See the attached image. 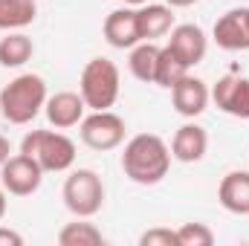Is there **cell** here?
I'll list each match as a JSON object with an SVG mask.
<instances>
[{"instance_id":"obj_5","label":"cell","mask_w":249,"mask_h":246,"mask_svg":"<svg viewBox=\"0 0 249 246\" xmlns=\"http://www.w3.org/2000/svg\"><path fill=\"white\" fill-rule=\"evenodd\" d=\"M61 197L75 217H93L105 206V183L93 168H75L64 180Z\"/></svg>"},{"instance_id":"obj_23","label":"cell","mask_w":249,"mask_h":246,"mask_svg":"<svg viewBox=\"0 0 249 246\" xmlns=\"http://www.w3.org/2000/svg\"><path fill=\"white\" fill-rule=\"evenodd\" d=\"M139 246H180V241H177V229L154 226V229H148V232L139 235Z\"/></svg>"},{"instance_id":"obj_26","label":"cell","mask_w":249,"mask_h":246,"mask_svg":"<svg viewBox=\"0 0 249 246\" xmlns=\"http://www.w3.org/2000/svg\"><path fill=\"white\" fill-rule=\"evenodd\" d=\"M165 3H168L171 9H188V6H194L197 0H165Z\"/></svg>"},{"instance_id":"obj_19","label":"cell","mask_w":249,"mask_h":246,"mask_svg":"<svg viewBox=\"0 0 249 246\" xmlns=\"http://www.w3.org/2000/svg\"><path fill=\"white\" fill-rule=\"evenodd\" d=\"M38 0H0V29L18 32L29 26L38 15Z\"/></svg>"},{"instance_id":"obj_16","label":"cell","mask_w":249,"mask_h":246,"mask_svg":"<svg viewBox=\"0 0 249 246\" xmlns=\"http://www.w3.org/2000/svg\"><path fill=\"white\" fill-rule=\"evenodd\" d=\"M136 15H139L142 41H157L174 29V9L168 3H145L136 9Z\"/></svg>"},{"instance_id":"obj_10","label":"cell","mask_w":249,"mask_h":246,"mask_svg":"<svg viewBox=\"0 0 249 246\" xmlns=\"http://www.w3.org/2000/svg\"><path fill=\"white\" fill-rule=\"evenodd\" d=\"M209 102H212L209 84H206L203 78L191 75V72L183 75V78L171 87V105H174V110H177L180 116H186V119H197L200 113H206Z\"/></svg>"},{"instance_id":"obj_14","label":"cell","mask_w":249,"mask_h":246,"mask_svg":"<svg viewBox=\"0 0 249 246\" xmlns=\"http://www.w3.org/2000/svg\"><path fill=\"white\" fill-rule=\"evenodd\" d=\"M84 110H87V105H84L81 93H72V90H61V93L50 96L47 105H44V113H47L50 124L58 127V130L75 127L84 119Z\"/></svg>"},{"instance_id":"obj_4","label":"cell","mask_w":249,"mask_h":246,"mask_svg":"<svg viewBox=\"0 0 249 246\" xmlns=\"http://www.w3.org/2000/svg\"><path fill=\"white\" fill-rule=\"evenodd\" d=\"M20 154L38 159V165L50 174L70 171L75 162V142L58 130H29L20 142Z\"/></svg>"},{"instance_id":"obj_13","label":"cell","mask_w":249,"mask_h":246,"mask_svg":"<svg viewBox=\"0 0 249 246\" xmlns=\"http://www.w3.org/2000/svg\"><path fill=\"white\" fill-rule=\"evenodd\" d=\"M206 151H209V133H206V127H200L197 122H186L174 130L171 157L177 162H186V165L200 162L206 157Z\"/></svg>"},{"instance_id":"obj_20","label":"cell","mask_w":249,"mask_h":246,"mask_svg":"<svg viewBox=\"0 0 249 246\" xmlns=\"http://www.w3.org/2000/svg\"><path fill=\"white\" fill-rule=\"evenodd\" d=\"M58 244L61 246H102L105 235L96 223H90V217H75L72 223H67L58 232Z\"/></svg>"},{"instance_id":"obj_15","label":"cell","mask_w":249,"mask_h":246,"mask_svg":"<svg viewBox=\"0 0 249 246\" xmlns=\"http://www.w3.org/2000/svg\"><path fill=\"white\" fill-rule=\"evenodd\" d=\"M217 200L232 214H249V171H229L217 185Z\"/></svg>"},{"instance_id":"obj_22","label":"cell","mask_w":249,"mask_h":246,"mask_svg":"<svg viewBox=\"0 0 249 246\" xmlns=\"http://www.w3.org/2000/svg\"><path fill=\"white\" fill-rule=\"evenodd\" d=\"M177 241H180V246H212L214 232L206 223H183L177 229Z\"/></svg>"},{"instance_id":"obj_18","label":"cell","mask_w":249,"mask_h":246,"mask_svg":"<svg viewBox=\"0 0 249 246\" xmlns=\"http://www.w3.org/2000/svg\"><path fill=\"white\" fill-rule=\"evenodd\" d=\"M35 55V44L29 35L23 32H9L6 38H0V67L6 70H18L26 61H32Z\"/></svg>"},{"instance_id":"obj_2","label":"cell","mask_w":249,"mask_h":246,"mask_svg":"<svg viewBox=\"0 0 249 246\" xmlns=\"http://www.w3.org/2000/svg\"><path fill=\"white\" fill-rule=\"evenodd\" d=\"M47 99V81L35 72H20L0 90V116L9 124H29Z\"/></svg>"},{"instance_id":"obj_21","label":"cell","mask_w":249,"mask_h":246,"mask_svg":"<svg viewBox=\"0 0 249 246\" xmlns=\"http://www.w3.org/2000/svg\"><path fill=\"white\" fill-rule=\"evenodd\" d=\"M183 75H188V67L180 61V55L165 44L162 50H160V64H157V84L160 87H165V90H171Z\"/></svg>"},{"instance_id":"obj_12","label":"cell","mask_w":249,"mask_h":246,"mask_svg":"<svg viewBox=\"0 0 249 246\" xmlns=\"http://www.w3.org/2000/svg\"><path fill=\"white\" fill-rule=\"evenodd\" d=\"M168 35H171L168 38V47L180 55V61L186 64L188 70L197 67V64H203L206 53H209V38H206V32L197 23H180Z\"/></svg>"},{"instance_id":"obj_3","label":"cell","mask_w":249,"mask_h":246,"mask_svg":"<svg viewBox=\"0 0 249 246\" xmlns=\"http://www.w3.org/2000/svg\"><path fill=\"white\" fill-rule=\"evenodd\" d=\"M119 90H122V75L110 58L99 55L84 64L78 78V93L90 110H110L119 99Z\"/></svg>"},{"instance_id":"obj_1","label":"cell","mask_w":249,"mask_h":246,"mask_svg":"<svg viewBox=\"0 0 249 246\" xmlns=\"http://www.w3.org/2000/svg\"><path fill=\"white\" fill-rule=\"evenodd\" d=\"M171 148L157 133H136L127 139L122 154V171L136 185H157L171 168Z\"/></svg>"},{"instance_id":"obj_25","label":"cell","mask_w":249,"mask_h":246,"mask_svg":"<svg viewBox=\"0 0 249 246\" xmlns=\"http://www.w3.org/2000/svg\"><path fill=\"white\" fill-rule=\"evenodd\" d=\"M9 157H12V145H9V139H6V136H0V165H3Z\"/></svg>"},{"instance_id":"obj_11","label":"cell","mask_w":249,"mask_h":246,"mask_svg":"<svg viewBox=\"0 0 249 246\" xmlns=\"http://www.w3.org/2000/svg\"><path fill=\"white\" fill-rule=\"evenodd\" d=\"M105 41L113 47V50H133L139 41H142V29H139V15L136 9L124 6V9H113L107 18H105Z\"/></svg>"},{"instance_id":"obj_24","label":"cell","mask_w":249,"mask_h":246,"mask_svg":"<svg viewBox=\"0 0 249 246\" xmlns=\"http://www.w3.org/2000/svg\"><path fill=\"white\" fill-rule=\"evenodd\" d=\"M0 246H23V235L15 232V229L0 226Z\"/></svg>"},{"instance_id":"obj_9","label":"cell","mask_w":249,"mask_h":246,"mask_svg":"<svg viewBox=\"0 0 249 246\" xmlns=\"http://www.w3.org/2000/svg\"><path fill=\"white\" fill-rule=\"evenodd\" d=\"M212 102L235 119H249V78L232 72L217 78V84L212 87Z\"/></svg>"},{"instance_id":"obj_7","label":"cell","mask_w":249,"mask_h":246,"mask_svg":"<svg viewBox=\"0 0 249 246\" xmlns=\"http://www.w3.org/2000/svg\"><path fill=\"white\" fill-rule=\"evenodd\" d=\"M44 168L38 165V159L26 157V154H15L0 165V185L6 188V194L15 197H29L35 194L44 183Z\"/></svg>"},{"instance_id":"obj_6","label":"cell","mask_w":249,"mask_h":246,"mask_svg":"<svg viewBox=\"0 0 249 246\" xmlns=\"http://www.w3.org/2000/svg\"><path fill=\"white\" fill-rule=\"evenodd\" d=\"M127 124L119 113L113 110H93L90 116H84L78 122V136L87 148L93 151H113L124 142Z\"/></svg>"},{"instance_id":"obj_28","label":"cell","mask_w":249,"mask_h":246,"mask_svg":"<svg viewBox=\"0 0 249 246\" xmlns=\"http://www.w3.org/2000/svg\"><path fill=\"white\" fill-rule=\"evenodd\" d=\"M124 6H145V3H151V0H122Z\"/></svg>"},{"instance_id":"obj_17","label":"cell","mask_w":249,"mask_h":246,"mask_svg":"<svg viewBox=\"0 0 249 246\" xmlns=\"http://www.w3.org/2000/svg\"><path fill=\"white\" fill-rule=\"evenodd\" d=\"M160 50L154 41H139L130 55H127V67L133 72V78L145 81V84H157V64H160Z\"/></svg>"},{"instance_id":"obj_27","label":"cell","mask_w":249,"mask_h":246,"mask_svg":"<svg viewBox=\"0 0 249 246\" xmlns=\"http://www.w3.org/2000/svg\"><path fill=\"white\" fill-rule=\"evenodd\" d=\"M6 209H9V203H6V188L0 185V220L6 217Z\"/></svg>"},{"instance_id":"obj_8","label":"cell","mask_w":249,"mask_h":246,"mask_svg":"<svg viewBox=\"0 0 249 246\" xmlns=\"http://www.w3.org/2000/svg\"><path fill=\"white\" fill-rule=\"evenodd\" d=\"M212 38L226 53H244V50H249V6L229 9L226 15H220L214 29H212Z\"/></svg>"}]
</instances>
